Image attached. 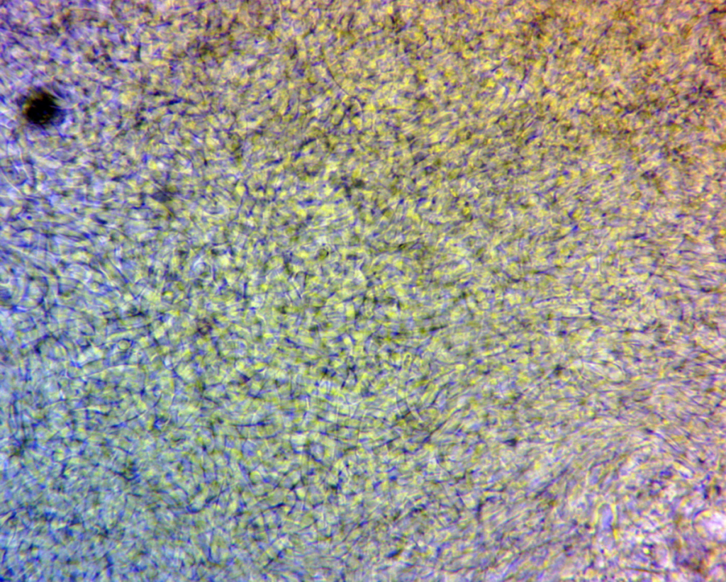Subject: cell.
<instances>
[{"mask_svg":"<svg viewBox=\"0 0 726 582\" xmlns=\"http://www.w3.org/2000/svg\"><path fill=\"white\" fill-rule=\"evenodd\" d=\"M21 109L24 118L39 128H50L62 123L65 114L56 97L49 91L37 88L23 96Z\"/></svg>","mask_w":726,"mask_h":582,"instance_id":"cell-1","label":"cell"}]
</instances>
